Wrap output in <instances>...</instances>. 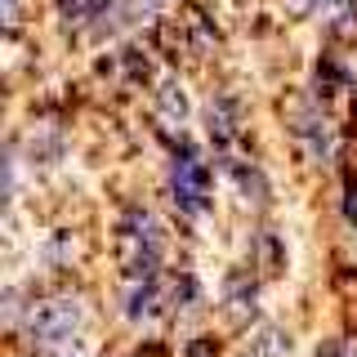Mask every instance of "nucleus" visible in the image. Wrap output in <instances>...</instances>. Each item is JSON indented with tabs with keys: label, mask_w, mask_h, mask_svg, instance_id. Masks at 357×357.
Listing matches in <instances>:
<instances>
[{
	"label": "nucleus",
	"mask_w": 357,
	"mask_h": 357,
	"mask_svg": "<svg viewBox=\"0 0 357 357\" xmlns=\"http://www.w3.org/2000/svg\"><path fill=\"white\" fill-rule=\"evenodd\" d=\"M174 161H170V197L174 206L183 210L188 219H201L210 210V197H215V178H210L201 152L188 139H174Z\"/></svg>",
	"instance_id": "7ed1b4c3"
},
{
	"label": "nucleus",
	"mask_w": 357,
	"mask_h": 357,
	"mask_svg": "<svg viewBox=\"0 0 357 357\" xmlns=\"http://www.w3.org/2000/svg\"><path fill=\"white\" fill-rule=\"evenodd\" d=\"M156 121H161L174 139H183L178 130H183V121H188V94H183V85H178L174 76L161 81V94H156Z\"/></svg>",
	"instance_id": "1a4fd4ad"
},
{
	"label": "nucleus",
	"mask_w": 357,
	"mask_h": 357,
	"mask_svg": "<svg viewBox=\"0 0 357 357\" xmlns=\"http://www.w3.org/2000/svg\"><path fill=\"white\" fill-rule=\"evenodd\" d=\"M197 304H201V286H197V277H192V273L174 277V282H170V312H183V308H197Z\"/></svg>",
	"instance_id": "2eb2a0df"
},
{
	"label": "nucleus",
	"mask_w": 357,
	"mask_h": 357,
	"mask_svg": "<svg viewBox=\"0 0 357 357\" xmlns=\"http://www.w3.org/2000/svg\"><path fill=\"white\" fill-rule=\"evenodd\" d=\"M183 357H219V344L210 340V335H201V340H192L183 349Z\"/></svg>",
	"instance_id": "a211bd4d"
},
{
	"label": "nucleus",
	"mask_w": 357,
	"mask_h": 357,
	"mask_svg": "<svg viewBox=\"0 0 357 357\" xmlns=\"http://www.w3.org/2000/svg\"><path fill=\"white\" fill-rule=\"evenodd\" d=\"M126 67H130V76H134V81H148V76H152L148 54H139V50H126Z\"/></svg>",
	"instance_id": "dca6fc26"
},
{
	"label": "nucleus",
	"mask_w": 357,
	"mask_h": 357,
	"mask_svg": "<svg viewBox=\"0 0 357 357\" xmlns=\"http://www.w3.org/2000/svg\"><path fill=\"white\" fill-rule=\"evenodd\" d=\"M81 18L94 31H112L116 22L130 18V0H81Z\"/></svg>",
	"instance_id": "f8f14e48"
},
{
	"label": "nucleus",
	"mask_w": 357,
	"mask_h": 357,
	"mask_svg": "<svg viewBox=\"0 0 357 357\" xmlns=\"http://www.w3.org/2000/svg\"><path fill=\"white\" fill-rule=\"evenodd\" d=\"M290 9H295V14H308V18H321L335 31L357 27V0H290Z\"/></svg>",
	"instance_id": "6e6552de"
},
{
	"label": "nucleus",
	"mask_w": 357,
	"mask_h": 357,
	"mask_svg": "<svg viewBox=\"0 0 357 357\" xmlns=\"http://www.w3.org/2000/svg\"><path fill=\"white\" fill-rule=\"evenodd\" d=\"M54 5H59V14H63V22L81 18V0H54Z\"/></svg>",
	"instance_id": "aec40b11"
},
{
	"label": "nucleus",
	"mask_w": 357,
	"mask_h": 357,
	"mask_svg": "<svg viewBox=\"0 0 357 357\" xmlns=\"http://www.w3.org/2000/svg\"><path fill=\"white\" fill-rule=\"evenodd\" d=\"M344 219L357 223V174H349V183H344Z\"/></svg>",
	"instance_id": "6ab92c4d"
},
{
	"label": "nucleus",
	"mask_w": 357,
	"mask_h": 357,
	"mask_svg": "<svg viewBox=\"0 0 357 357\" xmlns=\"http://www.w3.org/2000/svg\"><path fill=\"white\" fill-rule=\"evenodd\" d=\"M206 130H210L215 152H228L232 143H237V134H241V103H237V98H232V94L210 98V107H206Z\"/></svg>",
	"instance_id": "423d86ee"
},
{
	"label": "nucleus",
	"mask_w": 357,
	"mask_h": 357,
	"mask_svg": "<svg viewBox=\"0 0 357 357\" xmlns=\"http://www.w3.org/2000/svg\"><path fill=\"white\" fill-rule=\"evenodd\" d=\"M317 357H357V344L353 340H326V344H317Z\"/></svg>",
	"instance_id": "f3484780"
},
{
	"label": "nucleus",
	"mask_w": 357,
	"mask_h": 357,
	"mask_svg": "<svg viewBox=\"0 0 357 357\" xmlns=\"http://www.w3.org/2000/svg\"><path fill=\"white\" fill-rule=\"evenodd\" d=\"M241 357H290V335L282 326H273V321H264L250 335V344L241 349Z\"/></svg>",
	"instance_id": "ddd939ff"
},
{
	"label": "nucleus",
	"mask_w": 357,
	"mask_h": 357,
	"mask_svg": "<svg viewBox=\"0 0 357 357\" xmlns=\"http://www.w3.org/2000/svg\"><path fill=\"white\" fill-rule=\"evenodd\" d=\"M290 130H295L299 148L308 152V161L326 165L331 156H335V130H331L326 112H321L317 103H299V107H290Z\"/></svg>",
	"instance_id": "20e7f679"
},
{
	"label": "nucleus",
	"mask_w": 357,
	"mask_h": 357,
	"mask_svg": "<svg viewBox=\"0 0 357 357\" xmlns=\"http://www.w3.org/2000/svg\"><path fill=\"white\" fill-rule=\"evenodd\" d=\"M228 174H232V188H237L241 201H250V206H264V201H268V178H264L259 165L228 161Z\"/></svg>",
	"instance_id": "9d476101"
},
{
	"label": "nucleus",
	"mask_w": 357,
	"mask_h": 357,
	"mask_svg": "<svg viewBox=\"0 0 357 357\" xmlns=\"http://www.w3.org/2000/svg\"><path fill=\"white\" fill-rule=\"evenodd\" d=\"M116 259H121V273L130 282H143V277H156L165 264V232L156 223L152 210L143 206H130L116 223Z\"/></svg>",
	"instance_id": "f257e3e1"
},
{
	"label": "nucleus",
	"mask_w": 357,
	"mask_h": 357,
	"mask_svg": "<svg viewBox=\"0 0 357 357\" xmlns=\"http://www.w3.org/2000/svg\"><path fill=\"white\" fill-rule=\"evenodd\" d=\"M81 299L72 295H50L27 312V344L36 353H63L67 344H76L81 335Z\"/></svg>",
	"instance_id": "f03ea898"
},
{
	"label": "nucleus",
	"mask_w": 357,
	"mask_h": 357,
	"mask_svg": "<svg viewBox=\"0 0 357 357\" xmlns=\"http://www.w3.org/2000/svg\"><path fill=\"white\" fill-rule=\"evenodd\" d=\"M223 312H228L237 326H245V321L259 312V277L245 273V268L228 273V282H223Z\"/></svg>",
	"instance_id": "39448f33"
},
{
	"label": "nucleus",
	"mask_w": 357,
	"mask_h": 357,
	"mask_svg": "<svg viewBox=\"0 0 357 357\" xmlns=\"http://www.w3.org/2000/svg\"><path fill=\"white\" fill-rule=\"evenodd\" d=\"M255 255L250 259L259 264V273H268V277H277L282 273V264H286V255H282V241H277V232H268V228H259L255 232Z\"/></svg>",
	"instance_id": "4468645a"
},
{
	"label": "nucleus",
	"mask_w": 357,
	"mask_h": 357,
	"mask_svg": "<svg viewBox=\"0 0 357 357\" xmlns=\"http://www.w3.org/2000/svg\"><path fill=\"white\" fill-rule=\"evenodd\" d=\"M161 312H170V286H161L156 277L130 282V290H126V317L130 321H152Z\"/></svg>",
	"instance_id": "0eeeda50"
},
{
	"label": "nucleus",
	"mask_w": 357,
	"mask_h": 357,
	"mask_svg": "<svg viewBox=\"0 0 357 357\" xmlns=\"http://www.w3.org/2000/svg\"><path fill=\"white\" fill-rule=\"evenodd\" d=\"M349 81H353L349 67H344L340 59H331V54H321V59H317V76H312V94L326 103V98H335Z\"/></svg>",
	"instance_id": "9b49d317"
}]
</instances>
